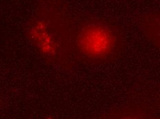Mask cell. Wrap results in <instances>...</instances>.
<instances>
[{
    "label": "cell",
    "instance_id": "obj_1",
    "mask_svg": "<svg viewBox=\"0 0 160 119\" xmlns=\"http://www.w3.org/2000/svg\"><path fill=\"white\" fill-rule=\"evenodd\" d=\"M24 34L48 64L63 65L74 50V32L67 9L58 0H42L29 19Z\"/></svg>",
    "mask_w": 160,
    "mask_h": 119
},
{
    "label": "cell",
    "instance_id": "obj_2",
    "mask_svg": "<svg viewBox=\"0 0 160 119\" xmlns=\"http://www.w3.org/2000/svg\"><path fill=\"white\" fill-rule=\"evenodd\" d=\"M124 45L119 26L102 19H88L74 32V50L90 64H105L115 61Z\"/></svg>",
    "mask_w": 160,
    "mask_h": 119
},
{
    "label": "cell",
    "instance_id": "obj_3",
    "mask_svg": "<svg viewBox=\"0 0 160 119\" xmlns=\"http://www.w3.org/2000/svg\"><path fill=\"white\" fill-rule=\"evenodd\" d=\"M138 22L146 38L160 52V12H151L140 15Z\"/></svg>",
    "mask_w": 160,
    "mask_h": 119
}]
</instances>
